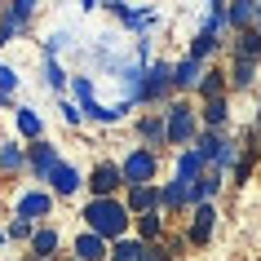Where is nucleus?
I'll return each mask as SVG.
<instances>
[{"label":"nucleus","mask_w":261,"mask_h":261,"mask_svg":"<svg viewBox=\"0 0 261 261\" xmlns=\"http://www.w3.org/2000/svg\"><path fill=\"white\" fill-rule=\"evenodd\" d=\"M84 217H89V230L97 239H115V234L128 230V208L120 199H93V204L84 208Z\"/></svg>","instance_id":"obj_1"},{"label":"nucleus","mask_w":261,"mask_h":261,"mask_svg":"<svg viewBox=\"0 0 261 261\" xmlns=\"http://www.w3.org/2000/svg\"><path fill=\"white\" fill-rule=\"evenodd\" d=\"M164 120H168V142H173V146H186V142L199 133V115H195L186 102H173V107L164 111Z\"/></svg>","instance_id":"obj_2"},{"label":"nucleus","mask_w":261,"mask_h":261,"mask_svg":"<svg viewBox=\"0 0 261 261\" xmlns=\"http://www.w3.org/2000/svg\"><path fill=\"white\" fill-rule=\"evenodd\" d=\"M120 173H124V181H133V186H151V177H155V151H133L128 160L120 164Z\"/></svg>","instance_id":"obj_3"},{"label":"nucleus","mask_w":261,"mask_h":261,"mask_svg":"<svg viewBox=\"0 0 261 261\" xmlns=\"http://www.w3.org/2000/svg\"><path fill=\"white\" fill-rule=\"evenodd\" d=\"M213 226H217V208L199 204L191 213V230H186V239H191V244H208V239H213Z\"/></svg>","instance_id":"obj_4"},{"label":"nucleus","mask_w":261,"mask_h":261,"mask_svg":"<svg viewBox=\"0 0 261 261\" xmlns=\"http://www.w3.org/2000/svg\"><path fill=\"white\" fill-rule=\"evenodd\" d=\"M168 89H173V67H168V62H155L151 71H146V80H142V97H164Z\"/></svg>","instance_id":"obj_5"},{"label":"nucleus","mask_w":261,"mask_h":261,"mask_svg":"<svg viewBox=\"0 0 261 261\" xmlns=\"http://www.w3.org/2000/svg\"><path fill=\"white\" fill-rule=\"evenodd\" d=\"M257 0H239V5H226V22H230V31H252L257 27Z\"/></svg>","instance_id":"obj_6"},{"label":"nucleus","mask_w":261,"mask_h":261,"mask_svg":"<svg viewBox=\"0 0 261 261\" xmlns=\"http://www.w3.org/2000/svg\"><path fill=\"white\" fill-rule=\"evenodd\" d=\"M49 208H54V195H49V191H31V195L18 199V217L36 221V217H49Z\"/></svg>","instance_id":"obj_7"},{"label":"nucleus","mask_w":261,"mask_h":261,"mask_svg":"<svg viewBox=\"0 0 261 261\" xmlns=\"http://www.w3.org/2000/svg\"><path fill=\"white\" fill-rule=\"evenodd\" d=\"M142 142H146V151H160V146H168V120L164 115H146V120L138 124Z\"/></svg>","instance_id":"obj_8"},{"label":"nucleus","mask_w":261,"mask_h":261,"mask_svg":"<svg viewBox=\"0 0 261 261\" xmlns=\"http://www.w3.org/2000/svg\"><path fill=\"white\" fill-rule=\"evenodd\" d=\"M120 181H124L120 164H97V168H93V181H89V186H93L97 199H111V191H115Z\"/></svg>","instance_id":"obj_9"},{"label":"nucleus","mask_w":261,"mask_h":261,"mask_svg":"<svg viewBox=\"0 0 261 261\" xmlns=\"http://www.w3.org/2000/svg\"><path fill=\"white\" fill-rule=\"evenodd\" d=\"M199 80H204V62H195V58H181L177 67H173V89H199Z\"/></svg>","instance_id":"obj_10"},{"label":"nucleus","mask_w":261,"mask_h":261,"mask_svg":"<svg viewBox=\"0 0 261 261\" xmlns=\"http://www.w3.org/2000/svg\"><path fill=\"white\" fill-rule=\"evenodd\" d=\"M208 173V160L199 151H181V160H177V181H186V186H195V181Z\"/></svg>","instance_id":"obj_11"},{"label":"nucleus","mask_w":261,"mask_h":261,"mask_svg":"<svg viewBox=\"0 0 261 261\" xmlns=\"http://www.w3.org/2000/svg\"><path fill=\"white\" fill-rule=\"evenodd\" d=\"M160 204H164L168 213H186V208H191V186H186V181H168L164 191H160Z\"/></svg>","instance_id":"obj_12"},{"label":"nucleus","mask_w":261,"mask_h":261,"mask_svg":"<svg viewBox=\"0 0 261 261\" xmlns=\"http://www.w3.org/2000/svg\"><path fill=\"white\" fill-rule=\"evenodd\" d=\"M217 191H221V173H217V168H208L204 177L191 186V204L195 208H199V204H213V195H217Z\"/></svg>","instance_id":"obj_13"},{"label":"nucleus","mask_w":261,"mask_h":261,"mask_svg":"<svg viewBox=\"0 0 261 261\" xmlns=\"http://www.w3.org/2000/svg\"><path fill=\"white\" fill-rule=\"evenodd\" d=\"M234 58L239 62H257L261 58V31L252 27V31H239V40H234Z\"/></svg>","instance_id":"obj_14"},{"label":"nucleus","mask_w":261,"mask_h":261,"mask_svg":"<svg viewBox=\"0 0 261 261\" xmlns=\"http://www.w3.org/2000/svg\"><path fill=\"white\" fill-rule=\"evenodd\" d=\"M31 14H36V5H31V0H14V5L5 9V18H0V27H9V31H22Z\"/></svg>","instance_id":"obj_15"},{"label":"nucleus","mask_w":261,"mask_h":261,"mask_svg":"<svg viewBox=\"0 0 261 261\" xmlns=\"http://www.w3.org/2000/svg\"><path fill=\"white\" fill-rule=\"evenodd\" d=\"M62 164V160H58V151L54 146H31V168H36V177H49V173H54V168Z\"/></svg>","instance_id":"obj_16"},{"label":"nucleus","mask_w":261,"mask_h":261,"mask_svg":"<svg viewBox=\"0 0 261 261\" xmlns=\"http://www.w3.org/2000/svg\"><path fill=\"white\" fill-rule=\"evenodd\" d=\"M102 257H107V244H102L93 230L75 239V261H102Z\"/></svg>","instance_id":"obj_17"},{"label":"nucleus","mask_w":261,"mask_h":261,"mask_svg":"<svg viewBox=\"0 0 261 261\" xmlns=\"http://www.w3.org/2000/svg\"><path fill=\"white\" fill-rule=\"evenodd\" d=\"M230 120V102L226 97H217V102H204V128H213V133H221V124Z\"/></svg>","instance_id":"obj_18"},{"label":"nucleus","mask_w":261,"mask_h":261,"mask_svg":"<svg viewBox=\"0 0 261 261\" xmlns=\"http://www.w3.org/2000/svg\"><path fill=\"white\" fill-rule=\"evenodd\" d=\"M49 181H54V195H71L75 186H80V173H75L71 164H58L54 173H49Z\"/></svg>","instance_id":"obj_19"},{"label":"nucleus","mask_w":261,"mask_h":261,"mask_svg":"<svg viewBox=\"0 0 261 261\" xmlns=\"http://www.w3.org/2000/svg\"><path fill=\"white\" fill-rule=\"evenodd\" d=\"M199 93H204V102H217L221 93H226V71H204V80H199Z\"/></svg>","instance_id":"obj_20"},{"label":"nucleus","mask_w":261,"mask_h":261,"mask_svg":"<svg viewBox=\"0 0 261 261\" xmlns=\"http://www.w3.org/2000/svg\"><path fill=\"white\" fill-rule=\"evenodd\" d=\"M155 204H160V191H155V186H133L128 208H138V213H155Z\"/></svg>","instance_id":"obj_21"},{"label":"nucleus","mask_w":261,"mask_h":261,"mask_svg":"<svg viewBox=\"0 0 261 261\" xmlns=\"http://www.w3.org/2000/svg\"><path fill=\"white\" fill-rule=\"evenodd\" d=\"M230 84H234V89H252V84H257V62H239V58H234Z\"/></svg>","instance_id":"obj_22"},{"label":"nucleus","mask_w":261,"mask_h":261,"mask_svg":"<svg viewBox=\"0 0 261 261\" xmlns=\"http://www.w3.org/2000/svg\"><path fill=\"white\" fill-rule=\"evenodd\" d=\"M142 252H146V244H138V239H120V244L111 248V261H142Z\"/></svg>","instance_id":"obj_23"},{"label":"nucleus","mask_w":261,"mask_h":261,"mask_svg":"<svg viewBox=\"0 0 261 261\" xmlns=\"http://www.w3.org/2000/svg\"><path fill=\"white\" fill-rule=\"evenodd\" d=\"M217 36H208V31H199V36H195V44H191V58H195V62H204V58H213V54H217Z\"/></svg>","instance_id":"obj_24"},{"label":"nucleus","mask_w":261,"mask_h":261,"mask_svg":"<svg viewBox=\"0 0 261 261\" xmlns=\"http://www.w3.org/2000/svg\"><path fill=\"white\" fill-rule=\"evenodd\" d=\"M31 248H36V257H40V261H49V257H54V248H58V234L54 230H36V234H31Z\"/></svg>","instance_id":"obj_25"},{"label":"nucleus","mask_w":261,"mask_h":261,"mask_svg":"<svg viewBox=\"0 0 261 261\" xmlns=\"http://www.w3.org/2000/svg\"><path fill=\"white\" fill-rule=\"evenodd\" d=\"M239 164V142H221V151H217V160H213V168L217 173H226V168H234Z\"/></svg>","instance_id":"obj_26"},{"label":"nucleus","mask_w":261,"mask_h":261,"mask_svg":"<svg viewBox=\"0 0 261 261\" xmlns=\"http://www.w3.org/2000/svg\"><path fill=\"white\" fill-rule=\"evenodd\" d=\"M18 133H22V138H36V133H40V115H36V111H18Z\"/></svg>","instance_id":"obj_27"},{"label":"nucleus","mask_w":261,"mask_h":261,"mask_svg":"<svg viewBox=\"0 0 261 261\" xmlns=\"http://www.w3.org/2000/svg\"><path fill=\"white\" fill-rule=\"evenodd\" d=\"M0 168H5V173H18V168H22V151H18L14 142L0 151Z\"/></svg>","instance_id":"obj_28"},{"label":"nucleus","mask_w":261,"mask_h":261,"mask_svg":"<svg viewBox=\"0 0 261 261\" xmlns=\"http://www.w3.org/2000/svg\"><path fill=\"white\" fill-rule=\"evenodd\" d=\"M18 89V75H14V67H0V107L9 102V93Z\"/></svg>","instance_id":"obj_29"},{"label":"nucleus","mask_w":261,"mask_h":261,"mask_svg":"<svg viewBox=\"0 0 261 261\" xmlns=\"http://www.w3.org/2000/svg\"><path fill=\"white\" fill-rule=\"evenodd\" d=\"M160 230H164V221H160V213H146V217H142V239H155Z\"/></svg>","instance_id":"obj_30"},{"label":"nucleus","mask_w":261,"mask_h":261,"mask_svg":"<svg viewBox=\"0 0 261 261\" xmlns=\"http://www.w3.org/2000/svg\"><path fill=\"white\" fill-rule=\"evenodd\" d=\"M44 80L54 84V89H62V84H67V75H62V67H58V62H44Z\"/></svg>","instance_id":"obj_31"},{"label":"nucleus","mask_w":261,"mask_h":261,"mask_svg":"<svg viewBox=\"0 0 261 261\" xmlns=\"http://www.w3.org/2000/svg\"><path fill=\"white\" fill-rule=\"evenodd\" d=\"M31 234H36V230H31V221H22V217L9 226V239H31Z\"/></svg>","instance_id":"obj_32"},{"label":"nucleus","mask_w":261,"mask_h":261,"mask_svg":"<svg viewBox=\"0 0 261 261\" xmlns=\"http://www.w3.org/2000/svg\"><path fill=\"white\" fill-rule=\"evenodd\" d=\"M142 261H168V252H164V248H160V244H146V252H142Z\"/></svg>","instance_id":"obj_33"},{"label":"nucleus","mask_w":261,"mask_h":261,"mask_svg":"<svg viewBox=\"0 0 261 261\" xmlns=\"http://www.w3.org/2000/svg\"><path fill=\"white\" fill-rule=\"evenodd\" d=\"M9 36H14V31H9V27H0V44H9Z\"/></svg>","instance_id":"obj_34"},{"label":"nucleus","mask_w":261,"mask_h":261,"mask_svg":"<svg viewBox=\"0 0 261 261\" xmlns=\"http://www.w3.org/2000/svg\"><path fill=\"white\" fill-rule=\"evenodd\" d=\"M252 138H261V111H257V124H252Z\"/></svg>","instance_id":"obj_35"},{"label":"nucleus","mask_w":261,"mask_h":261,"mask_svg":"<svg viewBox=\"0 0 261 261\" xmlns=\"http://www.w3.org/2000/svg\"><path fill=\"white\" fill-rule=\"evenodd\" d=\"M257 31H261V9H257Z\"/></svg>","instance_id":"obj_36"},{"label":"nucleus","mask_w":261,"mask_h":261,"mask_svg":"<svg viewBox=\"0 0 261 261\" xmlns=\"http://www.w3.org/2000/svg\"><path fill=\"white\" fill-rule=\"evenodd\" d=\"M0 244H5V234H0Z\"/></svg>","instance_id":"obj_37"}]
</instances>
